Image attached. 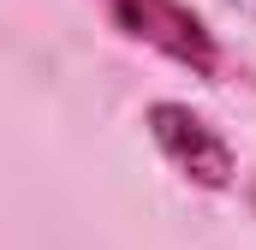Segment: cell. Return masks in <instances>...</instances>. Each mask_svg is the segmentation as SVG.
Listing matches in <instances>:
<instances>
[{
  "label": "cell",
  "instance_id": "7a4b0ae2",
  "mask_svg": "<svg viewBox=\"0 0 256 250\" xmlns=\"http://www.w3.org/2000/svg\"><path fill=\"white\" fill-rule=\"evenodd\" d=\"M143 131L155 143V155L196 190H232L238 185V149L226 143V131L196 114L191 102H149L143 108Z\"/></svg>",
  "mask_w": 256,
  "mask_h": 250
},
{
  "label": "cell",
  "instance_id": "6da1fadb",
  "mask_svg": "<svg viewBox=\"0 0 256 250\" xmlns=\"http://www.w3.org/2000/svg\"><path fill=\"white\" fill-rule=\"evenodd\" d=\"M96 6H102L108 30L126 36L131 48H149V54H161L167 66H179V72H191V78L220 84L226 48H220V36L202 24V12H191L185 0H96Z\"/></svg>",
  "mask_w": 256,
  "mask_h": 250
}]
</instances>
